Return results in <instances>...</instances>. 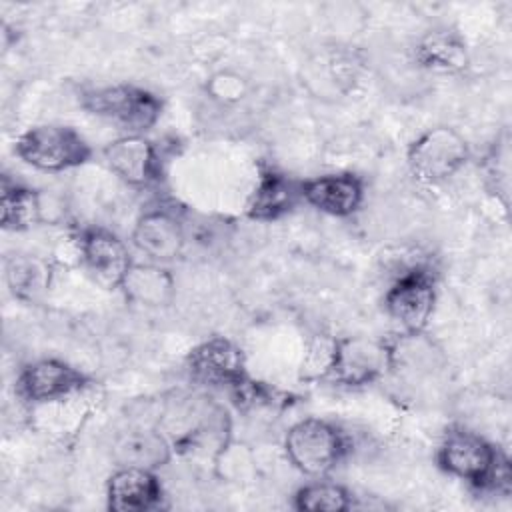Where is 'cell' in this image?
<instances>
[{
	"instance_id": "6da1fadb",
	"label": "cell",
	"mask_w": 512,
	"mask_h": 512,
	"mask_svg": "<svg viewBox=\"0 0 512 512\" xmlns=\"http://www.w3.org/2000/svg\"><path fill=\"white\" fill-rule=\"evenodd\" d=\"M436 462L440 470L468 482L480 492H510L508 458L476 432L450 428L438 446Z\"/></svg>"
},
{
	"instance_id": "7a4b0ae2",
	"label": "cell",
	"mask_w": 512,
	"mask_h": 512,
	"mask_svg": "<svg viewBox=\"0 0 512 512\" xmlns=\"http://www.w3.org/2000/svg\"><path fill=\"white\" fill-rule=\"evenodd\" d=\"M284 452L298 472L310 478H322L344 460L348 438L330 420L304 418L288 428Z\"/></svg>"
},
{
	"instance_id": "3957f363",
	"label": "cell",
	"mask_w": 512,
	"mask_h": 512,
	"mask_svg": "<svg viewBox=\"0 0 512 512\" xmlns=\"http://www.w3.org/2000/svg\"><path fill=\"white\" fill-rule=\"evenodd\" d=\"M16 156L40 172H64L86 164L92 148L86 138L64 124H38L24 130L16 144Z\"/></svg>"
},
{
	"instance_id": "277c9868",
	"label": "cell",
	"mask_w": 512,
	"mask_h": 512,
	"mask_svg": "<svg viewBox=\"0 0 512 512\" xmlns=\"http://www.w3.org/2000/svg\"><path fill=\"white\" fill-rule=\"evenodd\" d=\"M82 106L122 130L126 134H144L162 116V100L140 86L134 84H112L88 90L82 96Z\"/></svg>"
},
{
	"instance_id": "5b68a950",
	"label": "cell",
	"mask_w": 512,
	"mask_h": 512,
	"mask_svg": "<svg viewBox=\"0 0 512 512\" xmlns=\"http://www.w3.org/2000/svg\"><path fill=\"white\" fill-rule=\"evenodd\" d=\"M468 156V142L458 130L434 126L412 140L406 162L418 182L440 184L452 178L468 162Z\"/></svg>"
},
{
	"instance_id": "8992f818",
	"label": "cell",
	"mask_w": 512,
	"mask_h": 512,
	"mask_svg": "<svg viewBox=\"0 0 512 512\" xmlns=\"http://www.w3.org/2000/svg\"><path fill=\"white\" fill-rule=\"evenodd\" d=\"M390 370V342L370 336H344L334 340L326 376L342 386L358 388L380 380Z\"/></svg>"
},
{
	"instance_id": "52a82bcc",
	"label": "cell",
	"mask_w": 512,
	"mask_h": 512,
	"mask_svg": "<svg viewBox=\"0 0 512 512\" xmlns=\"http://www.w3.org/2000/svg\"><path fill=\"white\" fill-rule=\"evenodd\" d=\"M436 304V282L426 266L404 268L384 294L388 316L402 332H424Z\"/></svg>"
},
{
	"instance_id": "ba28073f",
	"label": "cell",
	"mask_w": 512,
	"mask_h": 512,
	"mask_svg": "<svg viewBox=\"0 0 512 512\" xmlns=\"http://www.w3.org/2000/svg\"><path fill=\"white\" fill-rule=\"evenodd\" d=\"M186 366L196 380L228 388L232 394L250 378L242 348L224 336H212L194 346L186 356Z\"/></svg>"
},
{
	"instance_id": "9c48e42d",
	"label": "cell",
	"mask_w": 512,
	"mask_h": 512,
	"mask_svg": "<svg viewBox=\"0 0 512 512\" xmlns=\"http://www.w3.org/2000/svg\"><path fill=\"white\" fill-rule=\"evenodd\" d=\"M88 384V376L58 358H42L26 364L16 380V392L30 404L62 400Z\"/></svg>"
},
{
	"instance_id": "30bf717a",
	"label": "cell",
	"mask_w": 512,
	"mask_h": 512,
	"mask_svg": "<svg viewBox=\"0 0 512 512\" xmlns=\"http://www.w3.org/2000/svg\"><path fill=\"white\" fill-rule=\"evenodd\" d=\"M78 250L92 278L108 290H120V284L134 264L128 246L112 230L92 226L78 236Z\"/></svg>"
},
{
	"instance_id": "8fae6325",
	"label": "cell",
	"mask_w": 512,
	"mask_h": 512,
	"mask_svg": "<svg viewBox=\"0 0 512 512\" xmlns=\"http://www.w3.org/2000/svg\"><path fill=\"white\" fill-rule=\"evenodd\" d=\"M108 168L128 186L148 188L160 180L156 146L144 134H124L102 150Z\"/></svg>"
},
{
	"instance_id": "7c38bea8",
	"label": "cell",
	"mask_w": 512,
	"mask_h": 512,
	"mask_svg": "<svg viewBox=\"0 0 512 512\" xmlns=\"http://www.w3.org/2000/svg\"><path fill=\"white\" fill-rule=\"evenodd\" d=\"M300 194L306 204L322 214L346 218L352 216L364 202V182L352 172L322 174L300 180Z\"/></svg>"
},
{
	"instance_id": "4fadbf2b",
	"label": "cell",
	"mask_w": 512,
	"mask_h": 512,
	"mask_svg": "<svg viewBox=\"0 0 512 512\" xmlns=\"http://www.w3.org/2000/svg\"><path fill=\"white\" fill-rule=\"evenodd\" d=\"M132 244L150 262H170L184 250V228L168 208H152L140 214L132 230Z\"/></svg>"
},
{
	"instance_id": "5bb4252c",
	"label": "cell",
	"mask_w": 512,
	"mask_h": 512,
	"mask_svg": "<svg viewBox=\"0 0 512 512\" xmlns=\"http://www.w3.org/2000/svg\"><path fill=\"white\" fill-rule=\"evenodd\" d=\"M162 500V484L156 470L118 466L106 482V502L114 512L152 510Z\"/></svg>"
},
{
	"instance_id": "9a60e30c",
	"label": "cell",
	"mask_w": 512,
	"mask_h": 512,
	"mask_svg": "<svg viewBox=\"0 0 512 512\" xmlns=\"http://www.w3.org/2000/svg\"><path fill=\"white\" fill-rule=\"evenodd\" d=\"M298 200L300 194V180H294L278 170H262L258 182L246 202V216L260 222L278 220L288 214Z\"/></svg>"
},
{
	"instance_id": "2e32d148",
	"label": "cell",
	"mask_w": 512,
	"mask_h": 512,
	"mask_svg": "<svg viewBox=\"0 0 512 512\" xmlns=\"http://www.w3.org/2000/svg\"><path fill=\"white\" fill-rule=\"evenodd\" d=\"M120 290L126 300L146 308L168 306L174 298L176 284L168 268L158 262H134L126 272Z\"/></svg>"
},
{
	"instance_id": "e0dca14e",
	"label": "cell",
	"mask_w": 512,
	"mask_h": 512,
	"mask_svg": "<svg viewBox=\"0 0 512 512\" xmlns=\"http://www.w3.org/2000/svg\"><path fill=\"white\" fill-rule=\"evenodd\" d=\"M172 450V442L160 430L134 428L116 440L112 456L118 462V466L158 470L172 460Z\"/></svg>"
},
{
	"instance_id": "ac0fdd59",
	"label": "cell",
	"mask_w": 512,
	"mask_h": 512,
	"mask_svg": "<svg viewBox=\"0 0 512 512\" xmlns=\"http://www.w3.org/2000/svg\"><path fill=\"white\" fill-rule=\"evenodd\" d=\"M414 58L428 70L458 74L468 66V48L460 34L452 30H430L418 40Z\"/></svg>"
},
{
	"instance_id": "d6986e66",
	"label": "cell",
	"mask_w": 512,
	"mask_h": 512,
	"mask_svg": "<svg viewBox=\"0 0 512 512\" xmlns=\"http://www.w3.org/2000/svg\"><path fill=\"white\" fill-rule=\"evenodd\" d=\"M50 264L36 254H12L4 262L10 294L20 302L40 300L50 286Z\"/></svg>"
},
{
	"instance_id": "ffe728a7",
	"label": "cell",
	"mask_w": 512,
	"mask_h": 512,
	"mask_svg": "<svg viewBox=\"0 0 512 512\" xmlns=\"http://www.w3.org/2000/svg\"><path fill=\"white\" fill-rule=\"evenodd\" d=\"M42 218L40 194L28 186L8 182L0 194V224L8 232H24L34 228Z\"/></svg>"
},
{
	"instance_id": "44dd1931",
	"label": "cell",
	"mask_w": 512,
	"mask_h": 512,
	"mask_svg": "<svg viewBox=\"0 0 512 512\" xmlns=\"http://www.w3.org/2000/svg\"><path fill=\"white\" fill-rule=\"evenodd\" d=\"M294 508L308 512H346L352 508V494L342 484L314 480L296 490Z\"/></svg>"
},
{
	"instance_id": "7402d4cb",
	"label": "cell",
	"mask_w": 512,
	"mask_h": 512,
	"mask_svg": "<svg viewBox=\"0 0 512 512\" xmlns=\"http://www.w3.org/2000/svg\"><path fill=\"white\" fill-rule=\"evenodd\" d=\"M206 92L212 100L220 104H236L246 96L248 84L238 72L220 70L208 78Z\"/></svg>"
}]
</instances>
